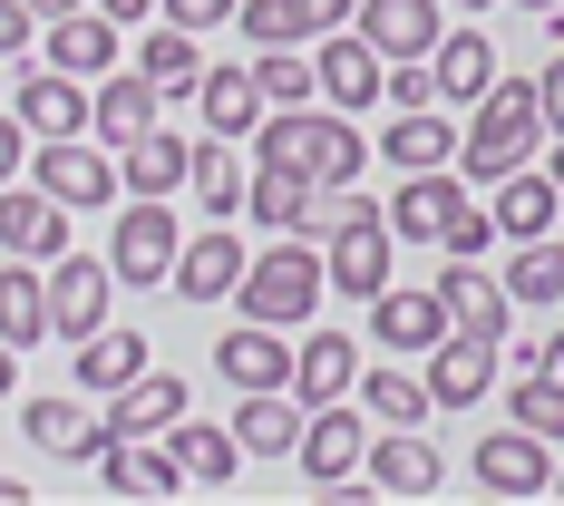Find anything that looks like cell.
Listing matches in <instances>:
<instances>
[{"label": "cell", "instance_id": "cell-32", "mask_svg": "<svg viewBox=\"0 0 564 506\" xmlns=\"http://www.w3.org/2000/svg\"><path fill=\"white\" fill-rule=\"evenodd\" d=\"M370 487L380 497H438V449L419 439V429H390V439H370Z\"/></svg>", "mask_w": 564, "mask_h": 506}, {"label": "cell", "instance_id": "cell-33", "mask_svg": "<svg viewBox=\"0 0 564 506\" xmlns=\"http://www.w3.org/2000/svg\"><path fill=\"white\" fill-rule=\"evenodd\" d=\"M117 175H127V195H175V185L195 175V147H185L166 117H156L137 147H117Z\"/></svg>", "mask_w": 564, "mask_h": 506}, {"label": "cell", "instance_id": "cell-20", "mask_svg": "<svg viewBox=\"0 0 564 506\" xmlns=\"http://www.w3.org/2000/svg\"><path fill=\"white\" fill-rule=\"evenodd\" d=\"M370 332H380V351H419V360H429L457 322H448L438 292H399V282H380V292H370Z\"/></svg>", "mask_w": 564, "mask_h": 506}, {"label": "cell", "instance_id": "cell-19", "mask_svg": "<svg viewBox=\"0 0 564 506\" xmlns=\"http://www.w3.org/2000/svg\"><path fill=\"white\" fill-rule=\"evenodd\" d=\"M215 370H225V390H292V332L234 322V332L215 341Z\"/></svg>", "mask_w": 564, "mask_h": 506}, {"label": "cell", "instance_id": "cell-42", "mask_svg": "<svg viewBox=\"0 0 564 506\" xmlns=\"http://www.w3.org/2000/svg\"><path fill=\"white\" fill-rule=\"evenodd\" d=\"M253 88H263V108H312L322 98V78H312L302 50H253Z\"/></svg>", "mask_w": 564, "mask_h": 506}, {"label": "cell", "instance_id": "cell-22", "mask_svg": "<svg viewBox=\"0 0 564 506\" xmlns=\"http://www.w3.org/2000/svg\"><path fill=\"white\" fill-rule=\"evenodd\" d=\"M487 390H497V341L487 332H448L429 351V399L438 409H477Z\"/></svg>", "mask_w": 564, "mask_h": 506}, {"label": "cell", "instance_id": "cell-39", "mask_svg": "<svg viewBox=\"0 0 564 506\" xmlns=\"http://www.w3.org/2000/svg\"><path fill=\"white\" fill-rule=\"evenodd\" d=\"M507 292H516V302H535V312H564V244H555V234H525V244H516Z\"/></svg>", "mask_w": 564, "mask_h": 506}, {"label": "cell", "instance_id": "cell-37", "mask_svg": "<svg viewBox=\"0 0 564 506\" xmlns=\"http://www.w3.org/2000/svg\"><path fill=\"white\" fill-rule=\"evenodd\" d=\"M137 68H147L166 98H195V78H205V50H195V30H175V20H137Z\"/></svg>", "mask_w": 564, "mask_h": 506}, {"label": "cell", "instance_id": "cell-34", "mask_svg": "<svg viewBox=\"0 0 564 506\" xmlns=\"http://www.w3.org/2000/svg\"><path fill=\"white\" fill-rule=\"evenodd\" d=\"M380 166H399V175L457 166V127H448V108H399V117H390V137H380Z\"/></svg>", "mask_w": 564, "mask_h": 506}, {"label": "cell", "instance_id": "cell-31", "mask_svg": "<svg viewBox=\"0 0 564 506\" xmlns=\"http://www.w3.org/2000/svg\"><path fill=\"white\" fill-rule=\"evenodd\" d=\"M0 341H10V351H40V341H50V273H40L30 254L0 263Z\"/></svg>", "mask_w": 564, "mask_h": 506}, {"label": "cell", "instance_id": "cell-53", "mask_svg": "<svg viewBox=\"0 0 564 506\" xmlns=\"http://www.w3.org/2000/svg\"><path fill=\"white\" fill-rule=\"evenodd\" d=\"M30 10H40V20H68V10H88V0H30Z\"/></svg>", "mask_w": 564, "mask_h": 506}, {"label": "cell", "instance_id": "cell-45", "mask_svg": "<svg viewBox=\"0 0 564 506\" xmlns=\"http://www.w3.org/2000/svg\"><path fill=\"white\" fill-rule=\"evenodd\" d=\"M234 10H243V0H156V20H175V30H195V40H205V30H225Z\"/></svg>", "mask_w": 564, "mask_h": 506}, {"label": "cell", "instance_id": "cell-18", "mask_svg": "<svg viewBox=\"0 0 564 506\" xmlns=\"http://www.w3.org/2000/svg\"><path fill=\"white\" fill-rule=\"evenodd\" d=\"M457 205H467V175L457 166H419V175H399V195L380 215H390V234H409V244H438Z\"/></svg>", "mask_w": 564, "mask_h": 506}, {"label": "cell", "instance_id": "cell-51", "mask_svg": "<svg viewBox=\"0 0 564 506\" xmlns=\"http://www.w3.org/2000/svg\"><path fill=\"white\" fill-rule=\"evenodd\" d=\"M98 10H108V20H127V30H137V20H156V0H98Z\"/></svg>", "mask_w": 564, "mask_h": 506}, {"label": "cell", "instance_id": "cell-38", "mask_svg": "<svg viewBox=\"0 0 564 506\" xmlns=\"http://www.w3.org/2000/svg\"><path fill=\"white\" fill-rule=\"evenodd\" d=\"M350 399H370V419H380V429H429V419H438V399H429V370H360V390Z\"/></svg>", "mask_w": 564, "mask_h": 506}, {"label": "cell", "instance_id": "cell-26", "mask_svg": "<svg viewBox=\"0 0 564 506\" xmlns=\"http://www.w3.org/2000/svg\"><path fill=\"white\" fill-rule=\"evenodd\" d=\"M302 419H312V409H302V399L292 390H234V439H243V457H292L302 449Z\"/></svg>", "mask_w": 564, "mask_h": 506}, {"label": "cell", "instance_id": "cell-6", "mask_svg": "<svg viewBox=\"0 0 564 506\" xmlns=\"http://www.w3.org/2000/svg\"><path fill=\"white\" fill-rule=\"evenodd\" d=\"M108 302H117V263L68 244V254L50 263V341H88L98 322H108Z\"/></svg>", "mask_w": 564, "mask_h": 506}, {"label": "cell", "instance_id": "cell-36", "mask_svg": "<svg viewBox=\"0 0 564 506\" xmlns=\"http://www.w3.org/2000/svg\"><path fill=\"white\" fill-rule=\"evenodd\" d=\"M195 108H205V137H253V127H263L253 58H243V68H205V78H195Z\"/></svg>", "mask_w": 564, "mask_h": 506}, {"label": "cell", "instance_id": "cell-21", "mask_svg": "<svg viewBox=\"0 0 564 506\" xmlns=\"http://www.w3.org/2000/svg\"><path fill=\"white\" fill-rule=\"evenodd\" d=\"M88 467H98L108 497H175V487H185V467L166 457V439H98Z\"/></svg>", "mask_w": 564, "mask_h": 506}, {"label": "cell", "instance_id": "cell-8", "mask_svg": "<svg viewBox=\"0 0 564 506\" xmlns=\"http://www.w3.org/2000/svg\"><path fill=\"white\" fill-rule=\"evenodd\" d=\"M0 254H30V263H58L68 254V205H58L40 175L0 185Z\"/></svg>", "mask_w": 564, "mask_h": 506}, {"label": "cell", "instance_id": "cell-56", "mask_svg": "<svg viewBox=\"0 0 564 506\" xmlns=\"http://www.w3.org/2000/svg\"><path fill=\"white\" fill-rule=\"evenodd\" d=\"M545 175H555V185H564V137H555V166H545Z\"/></svg>", "mask_w": 564, "mask_h": 506}, {"label": "cell", "instance_id": "cell-1", "mask_svg": "<svg viewBox=\"0 0 564 506\" xmlns=\"http://www.w3.org/2000/svg\"><path fill=\"white\" fill-rule=\"evenodd\" d=\"M253 166H302L322 195L332 185H360V166H370V147H360V127L340 108H263V127H253Z\"/></svg>", "mask_w": 564, "mask_h": 506}, {"label": "cell", "instance_id": "cell-50", "mask_svg": "<svg viewBox=\"0 0 564 506\" xmlns=\"http://www.w3.org/2000/svg\"><path fill=\"white\" fill-rule=\"evenodd\" d=\"M535 370H555V380H564V322H555L545 341H535Z\"/></svg>", "mask_w": 564, "mask_h": 506}, {"label": "cell", "instance_id": "cell-13", "mask_svg": "<svg viewBox=\"0 0 564 506\" xmlns=\"http://www.w3.org/2000/svg\"><path fill=\"white\" fill-rule=\"evenodd\" d=\"M292 457H302L312 487H332V477H350V467L370 457V419H360L350 399H322V409L302 419V449H292Z\"/></svg>", "mask_w": 564, "mask_h": 506}, {"label": "cell", "instance_id": "cell-44", "mask_svg": "<svg viewBox=\"0 0 564 506\" xmlns=\"http://www.w3.org/2000/svg\"><path fill=\"white\" fill-rule=\"evenodd\" d=\"M487 244H507V234H497V215H487V205L467 195V205L448 215V234H438V254H487Z\"/></svg>", "mask_w": 564, "mask_h": 506}, {"label": "cell", "instance_id": "cell-48", "mask_svg": "<svg viewBox=\"0 0 564 506\" xmlns=\"http://www.w3.org/2000/svg\"><path fill=\"white\" fill-rule=\"evenodd\" d=\"M30 30H40V10H30V0H0V58L30 50Z\"/></svg>", "mask_w": 564, "mask_h": 506}, {"label": "cell", "instance_id": "cell-59", "mask_svg": "<svg viewBox=\"0 0 564 506\" xmlns=\"http://www.w3.org/2000/svg\"><path fill=\"white\" fill-rule=\"evenodd\" d=\"M555 497H564V467H555Z\"/></svg>", "mask_w": 564, "mask_h": 506}, {"label": "cell", "instance_id": "cell-24", "mask_svg": "<svg viewBox=\"0 0 564 506\" xmlns=\"http://www.w3.org/2000/svg\"><path fill=\"white\" fill-rule=\"evenodd\" d=\"M555 205H564V185L535 166V157H525V166H507L497 185H487V215H497V234H507V244H525V234H555Z\"/></svg>", "mask_w": 564, "mask_h": 506}, {"label": "cell", "instance_id": "cell-25", "mask_svg": "<svg viewBox=\"0 0 564 506\" xmlns=\"http://www.w3.org/2000/svg\"><path fill=\"white\" fill-rule=\"evenodd\" d=\"M20 439H30L40 457H98L108 419L88 409V390H78V399H20Z\"/></svg>", "mask_w": 564, "mask_h": 506}, {"label": "cell", "instance_id": "cell-16", "mask_svg": "<svg viewBox=\"0 0 564 506\" xmlns=\"http://www.w3.org/2000/svg\"><path fill=\"white\" fill-rule=\"evenodd\" d=\"M350 30H360L380 58H429L438 40H448V10H438V0H360Z\"/></svg>", "mask_w": 564, "mask_h": 506}, {"label": "cell", "instance_id": "cell-49", "mask_svg": "<svg viewBox=\"0 0 564 506\" xmlns=\"http://www.w3.org/2000/svg\"><path fill=\"white\" fill-rule=\"evenodd\" d=\"M350 10H360V0H302V30L332 40V30H350Z\"/></svg>", "mask_w": 564, "mask_h": 506}, {"label": "cell", "instance_id": "cell-27", "mask_svg": "<svg viewBox=\"0 0 564 506\" xmlns=\"http://www.w3.org/2000/svg\"><path fill=\"white\" fill-rule=\"evenodd\" d=\"M429 68H438V108H477V98L497 88V40L467 20V30H448V40L429 50Z\"/></svg>", "mask_w": 564, "mask_h": 506}, {"label": "cell", "instance_id": "cell-40", "mask_svg": "<svg viewBox=\"0 0 564 506\" xmlns=\"http://www.w3.org/2000/svg\"><path fill=\"white\" fill-rule=\"evenodd\" d=\"M243 185H253V175L234 166V137H205V147H195V175H185V195H195L205 215H243Z\"/></svg>", "mask_w": 564, "mask_h": 506}, {"label": "cell", "instance_id": "cell-58", "mask_svg": "<svg viewBox=\"0 0 564 506\" xmlns=\"http://www.w3.org/2000/svg\"><path fill=\"white\" fill-rule=\"evenodd\" d=\"M545 30H555V40H564V10H555V20H545Z\"/></svg>", "mask_w": 564, "mask_h": 506}, {"label": "cell", "instance_id": "cell-46", "mask_svg": "<svg viewBox=\"0 0 564 506\" xmlns=\"http://www.w3.org/2000/svg\"><path fill=\"white\" fill-rule=\"evenodd\" d=\"M30 147H40V137H30L10 108H0V185H20V175H30Z\"/></svg>", "mask_w": 564, "mask_h": 506}, {"label": "cell", "instance_id": "cell-12", "mask_svg": "<svg viewBox=\"0 0 564 506\" xmlns=\"http://www.w3.org/2000/svg\"><path fill=\"white\" fill-rule=\"evenodd\" d=\"M243 263H253V244H234L225 215H215L205 234H185V244H175V302H234Z\"/></svg>", "mask_w": 564, "mask_h": 506}, {"label": "cell", "instance_id": "cell-2", "mask_svg": "<svg viewBox=\"0 0 564 506\" xmlns=\"http://www.w3.org/2000/svg\"><path fill=\"white\" fill-rule=\"evenodd\" d=\"M545 147V108H535V78H507L497 68V88L467 108V127H457V175L467 185H497L507 166H525Z\"/></svg>", "mask_w": 564, "mask_h": 506}, {"label": "cell", "instance_id": "cell-47", "mask_svg": "<svg viewBox=\"0 0 564 506\" xmlns=\"http://www.w3.org/2000/svg\"><path fill=\"white\" fill-rule=\"evenodd\" d=\"M535 108H545V137H564V40L545 58V78H535Z\"/></svg>", "mask_w": 564, "mask_h": 506}, {"label": "cell", "instance_id": "cell-3", "mask_svg": "<svg viewBox=\"0 0 564 506\" xmlns=\"http://www.w3.org/2000/svg\"><path fill=\"white\" fill-rule=\"evenodd\" d=\"M322 292H332L322 244H312V234H282V244H253V263H243V282H234V312H243V322L292 332V322H312V312H322Z\"/></svg>", "mask_w": 564, "mask_h": 506}, {"label": "cell", "instance_id": "cell-52", "mask_svg": "<svg viewBox=\"0 0 564 506\" xmlns=\"http://www.w3.org/2000/svg\"><path fill=\"white\" fill-rule=\"evenodd\" d=\"M20 390V351H10V341H0V399Z\"/></svg>", "mask_w": 564, "mask_h": 506}, {"label": "cell", "instance_id": "cell-35", "mask_svg": "<svg viewBox=\"0 0 564 506\" xmlns=\"http://www.w3.org/2000/svg\"><path fill=\"white\" fill-rule=\"evenodd\" d=\"M166 457L185 467V487H234V477H243V439H234V429H205V419H175Z\"/></svg>", "mask_w": 564, "mask_h": 506}, {"label": "cell", "instance_id": "cell-57", "mask_svg": "<svg viewBox=\"0 0 564 506\" xmlns=\"http://www.w3.org/2000/svg\"><path fill=\"white\" fill-rule=\"evenodd\" d=\"M448 10H497V0H448Z\"/></svg>", "mask_w": 564, "mask_h": 506}, {"label": "cell", "instance_id": "cell-55", "mask_svg": "<svg viewBox=\"0 0 564 506\" xmlns=\"http://www.w3.org/2000/svg\"><path fill=\"white\" fill-rule=\"evenodd\" d=\"M516 10H535V20H555V10H564V0H516Z\"/></svg>", "mask_w": 564, "mask_h": 506}, {"label": "cell", "instance_id": "cell-4", "mask_svg": "<svg viewBox=\"0 0 564 506\" xmlns=\"http://www.w3.org/2000/svg\"><path fill=\"white\" fill-rule=\"evenodd\" d=\"M30 175L50 185L68 215H78V205H98V215L127 205V175H117V147H108V137H98V147H88V137H40V147H30Z\"/></svg>", "mask_w": 564, "mask_h": 506}, {"label": "cell", "instance_id": "cell-28", "mask_svg": "<svg viewBox=\"0 0 564 506\" xmlns=\"http://www.w3.org/2000/svg\"><path fill=\"white\" fill-rule=\"evenodd\" d=\"M68 360H78V390L108 399V390H127V380L147 370V332H137V322H98L88 341H68Z\"/></svg>", "mask_w": 564, "mask_h": 506}, {"label": "cell", "instance_id": "cell-14", "mask_svg": "<svg viewBox=\"0 0 564 506\" xmlns=\"http://www.w3.org/2000/svg\"><path fill=\"white\" fill-rule=\"evenodd\" d=\"M50 68H68V78H108V68H127V20H108L98 0L88 10H68V20H50Z\"/></svg>", "mask_w": 564, "mask_h": 506}, {"label": "cell", "instance_id": "cell-17", "mask_svg": "<svg viewBox=\"0 0 564 506\" xmlns=\"http://www.w3.org/2000/svg\"><path fill=\"white\" fill-rule=\"evenodd\" d=\"M350 390H360V341H350V332H332V322H322V332L292 341V399H302V409L350 399Z\"/></svg>", "mask_w": 564, "mask_h": 506}, {"label": "cell", "instance_id": "cell-41", "mask_svg": "<svg viewBox=\"0 0 564 506\" xmlns=\"http://www.w3.org/2000/svg\"><path fill=\"white\" fill-rule=\"evenodd\" d=\"M507 419H516V429H535V439L555 449V439H564V380H555V370H535V360H525V370L507 380Z\"/></svg>", "mask_w": 564, "mask_h": 506}, {"label": "cell", "instance_id": "cell-54", "mask_svg": "<svg viewBox=\"0 0 564 506\" xmlns=\"http://www.w3.org/2000/svg\"><path fill=\"white\" fill-rule=\"evenodd\" d=\"M0 506H30V477H0Z\"/></svg>", "mask_w": 564, "mask_h": 506}, {"label": "cell", "instance_id": "cell-10", "mask_svg": "<svg viewBox=\"0 0 564 506\" xmlns=\"http://www.w3.org/2000/svg\"><path fill=\"white\" fill-rule=\"evenodd\" d=\"M312 78H322V108L360 117V108H380V78H390V58L370 50L360 30H332V40L312 50Z\"/></svg>", "mask_w": 564, "mask_h": 506}, {"label": "cell", "instance_id": "cell-5", "mask_svg": "<svg viewBox=\"0 0 564 506\" xmlns=\"http://www.w3.org/2000/svg\"><path fill=\"white\" fill-rule=\"evenodd\" d=\"M175 195H127L117 205V234H108V263L117 282H175Z\"/></svg>", "mask_w": 564, "mask_h": 506}, {"label": "cell", "instance_id": "cell-30", "mask_svg": "<svg viewBox=\"0 0 564 506\" xmlns=\"http://www.w3.org/2000/svg\"><path fill=\"white\" fill-rule=\"evenodd\" d=\"M243 205H253V225H273V234H322V185L302 166H253Z\"/></svg>", "mask_w": 564, "mask_h": 506}, {"label": "cell", "instance_id": "cell-11", "mask_svg": "<svg viewBox=\"0 0 564 506\" xmlns=\"http://www.w3.org/2000/svg\"><path fill=\"white\" fill-rule=\"evenodd\" d=\"M10 117L30 127V137H88V78H68V68H20V88H10Z\"/></svg>", "mask_w": 564, "mask_h": 506}, {"label": "cell", "instance_id": "cell-15", "mask_svg": "<svg viewBox=\"0 0 564 506\" xmlns=\"http://www.w3.org/2000/svg\"><path fill=\"white\" fill-rule=\"evenodd\" d=\"M98 419H108V439H166L175 419H185V380L147 360V370H137L127 390H108V399H98Z\"/></svg>", "mask_w": 564, "mask_h": 506}, {"label": "cell", "instance_id": "cell-7", "mask_svg": "<svg viewBox=\"0 0 564 506\" xmlns=\"http://www.w3.org/2000/svg\"><path fill=\"white\" fill-rule=\"evenodd\" d=\"M477 487L497 506H525V497H555V457L535 429H497V439H477Z\"/></svg>", "mask_w": 564, "mask_h": 506}, {"label": "cell", "instance_id": "cell-9", "mask_svg": "<svg viewBox=\"0 0 564 506\" xmlns=\"http://www.w3.org/2000/svg\"><path fill=\"white\" fill-rule=\"evenodd\" d=\"M156 117H166V88H156L137 58H127V68H108V78L88 88V137H108V147H137Z\"/></svg>", "mask_w": 564, "mask_h": 506}, {"label": "cell", "instance_id": "cell-29", "mask_svg": "<svg viewBox=\"0 0 564 506\" xmlns=\"http://www.w3.org/2000/svg\"><path fill=\"white\" fill-rule=\"evenodd\" d=\"M438 302H448V322H457V332H487V341H507V312H516V292L477 273V254H448V273H438Z\"/></svg>", "mask_w": 564, "mask_h": 506}, {"label": "cell", "instance_id": "cell-23", "mask_svg": "<svg viewBox=\"0 0 564 506\" xmlns=\"http://www.w3.org/2000/svg\"><path fill=\"white\" fill-rule=\"evenodd\" d=\"M332 292L340 302H370L390 282V215H360V225H332Z\"/></svg>", "mask_w": 564, "mask_h": 506}, {"label": "cell", "instance_id": "cell-43", "mask_svg": "<svg viewBox=\"0 0 564 506\" xmlns=\"http://www.w3.org/2000/svg\"><path fill=\"white\" fill-rule=\"evenodd\" d=\"M380 98H390V108H438V68H429V58H390Z\"/></svg>", "mask_w": 564, "mask_h": 506}]
</instances>
